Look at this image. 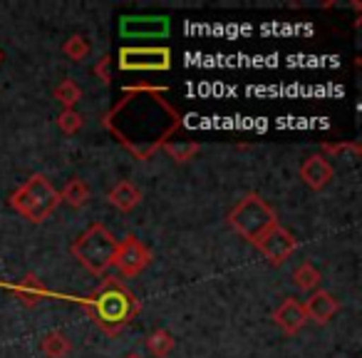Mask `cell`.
I'll return each mask as SVG.
<instances>
[{"instance_id":"cell-1","label":"cell","mask_w":362,"mask_h":358,"mask_svg":"<svg viewBox=\"0 0 362 358\" xmlns=\"http://www.w3.org/2000/svg\"><path fill=\"white\" fill-rule=\"evenodd\" d=\"M95 321L100 323V328L115 333L139 311V301L134 298V293L127 291L117 279H110L107 286L102 291H97L90 301Z\"/></svg>"},{"instance_id":"cell-2","label":"cell","mask_w":362,"mask_h":358,"mask_svg":"<svg viewBox=\"0 0 362 358\" xmlns=\"http://www.w3.org/2000/svg\"><path fill=\"white\" fill-rule=\"evenodd\" d=\"M117 247H119V242L112 237L110 229H105L102 224H92V227L72 244V254H75V259L87 272L102 276V274L115 264Z\"/></svg>"},{"instance_id":"cell-3","label":"cell","mask_w":362,"mask_h":358,"mask_svg":"<svg viewBox=\"0 0 362 358\" xmlns=\"http://www.w3.org/2000/svg\"><path fill=\"white\" fill-rule=\"evenodd\" d=\"M60 192L47 182L42 174H33L21 189L11 197V204L16 212H21L30 222H42L47 219L60 204Z\"/></svg>"},{"instance_id":"cell-4","label":"cell","mask_w":362,"mask_h":358,"mask_svg":"<svg viewBox=\"0 0 362 358\" xmlns=\"http://www.w3.org/2000/svg\"><path fill=\"white\" fill-rule=\"evenodd\" d=\"M228 222H231V227L236 229L243 239H248V242H253V244H256L268 229L278 224L276 212H273L258 194H246V197L231 209Z\"/></svg>"},{"instance_id":"cell-5","label":"cell","mask_w":362,"mask_h":358,"mask_svg":"<svg viewBox=\"0 0 362 358\" xmlns=\"http://www.w3.org/2000/svg\"><path fill=\"white\" fill-rule=\"evenodd\" d=\"M119 67L127 72H161L171 67L169 47H122Z\"/></svg>"},{"instance_id":"cell-6","label":"cell","mask_w":362,"mask_h":358,"mask_svg":"<svg viewBox=\"0 0 362 358\" xmlns=\"http://www.w3.org/2000/svg\"><path fill=\"white\" fill-rule=\"evenodd\" d=\"M149 262H151L149 249L136 237H127L124 242L117 247L115 264H112V267H117V272H119L122 276H136Z\"/></svg>"},{"instance_id":"cell-7","label":"cell","mask_w":362,"mask_h":358,"mask_svg":"<svg viewBox=\"0 0 362 358\" xmlns=\"http://www.w3.org/2000/svg\"><path fill=\"white\" fill-rule=\"evenodd\" d=\"M256 247L261 249V254L271 264H283L293 252H296L298 242L288 229H283L281 224H276V227H271L261 239H258Z\"/></svg>"},{"instance_id":"cell-8","label":"cell","mask_w":362,"mask_h":358,"mask_svg":"<svg viewBox=\"0 0 362 358\" xmlns=\"http://www.w3.org/2000/svg\"><path fill=\"white\" fill-rule=\"evenodd\" d=\"M122 38H166L169 35V18L161 16H127L119 21Z\"/></svg>"},{"instance_id":"cell-9","label":"cell","mask_w":362,"mask_h":358,"mask_svg":"<svg viewBox=\"0 0 362 358\" xmlns=\"http://www.w3.org/2000/svg\"><path fill=\"white\" fill-rule=\"evenodd\" d=\"M337 308H340V303L335 301V296H332V293L315 291L305 301L303 311H305V318H313L315 323H327L337 313Z\"/></svg>"},{"instance_id":"cell-10","label":"cell","mask_w":362,"mask_h":358,"mask_svg":"<svg viewBox=\"0 0 362 358\" xmlns=\"http://www.w3.org/2000/svg\"><path fill=\"white\" fill-rule=\"evenodd\" d=\"M273 321L283 328L286 333H298L303 326H305V311H303V303H298L296 298H286L281 306L273 313Z\"/></svg>"},{"instance_id":"cell-11","label":"cell","mask_w":362,"mask_h":358,"mask_svg":"<svg viewBox=\"0 0 362 358\" xmlns=\"http://www.w3.org/2000/svg\"><path fill=\"white\" fill-rule=\"evenodd\" d=\"M300 177L308 187L322 189V187H327V182L332 179V167L325 157H308L300 167Z\"/></svg>"},{"instance_id":"cell-12","label":"cell","mask_w":362,"mask_h":358,"mask_svg":"<svg viewBox=\"0 0 362 358\" xmlns=\"http://www.w3.org/2000/svg\"><path fill=\"white\" fill-rule=\"evenodd\" d=\"M107 199H110L112 207H117L119 212H132V209L141 202V192L132 182L122 179L119 184H115V187H112V192H110V197H107Z\"/></svg>"},{"instance_id":"cell-13","label":"cell","mask_w":362,"mask_h":358,"mask_svg":"<svg viewBox=\"0 0 362 358\" xmlns=\"http://www.w3.org/2000/svg\"><path fill=\"white\" fill-rule=\"evenodd\" d=\"M72 351L70 341L62 331H50L42 336V353L47 358H65Z\"/></svg>"},{"instance_id":"cell-14","label":"cell","mask_w":362,"mask_h":358,"mask_svg":"<svg viewBox=\"0 0 362 358\" xmlns=\"http://www.w3.org/2000/svg\"><path fill=\"white\" fill-rule=\"evenodd\" d=\"M13 291H16L18 296H21V301L28 303V306H35V303L45 296V289L40 286V281H37L33 274H28L18 286H13Z\"/></svg>"},{"instance_id":"cell-15","label":"cell","mask_w":362,"mask_h":358,"mask_svg":"<svg viewBox=\"0 0 362 358\" xmlns=\"http://www.w3.org/2000/svg\"><path fill=\"white\" fill-rule=\"evenodd\" d=\"M146 346H149V351L154 353L156 358H166L171 353V348H174V338H171V333L164 331V328H156V331H151L149 338H146Z\"/></svg>"},{"instance_id":"cell-16","label":"cell","mask_w":362,"mask_h":358,"mask_svg":"<svg viewBox=\"0 0 362 358\" xmlns=\"http://www.w3.org/2000/svg\"><path fill=\"white\" fill-rule=\"evenodd\" d=\"M60 199H65L72 207H82V204H87V199H90V187H87L82 179H70V182L65 184V189H62Z\"/></svg>"},{"instance_id":"cell-17","label":"cell","mask_w":362,"mask_h":358,"mask_svg":"<svg viewBox=\"0 0 362 358\" xmlns=\"http://www.w3.org/2000/svg\"><path fill=\"white\" fill-rule=\"evenodd\" d=\"M293 281H296V286L303 289V291H310V289H315L317 284H320V272H317L313 264H300V267L293 272Z\"/></svg>"},{"instance_id":"cell-18","label":"cell","mask_w":362,"mask_h":358,"mask_svg":"<svg viewBox=\"0 0 362 358\" xmlns=\"http://www.w3.org/2000/svg\"><path fill=\"white\" fill-rule=\"evenodd\" d=\"M62 50H65V55L70 57V60L82 62V60H87V55H90V43H87L82 35H72L70 40L65 43Z\"/></svg>"},{"instance_id":"cell-19","label":"cell","mask_w":362,"mask_h":358,"mask_svg":"<svg viewBox=\"0 0 362 358\" xmlns=\"http://www.w3.org/2000/svg\"><path fill=\"white\" fill-rule=\"evenodd\" d=\"M80 95H82V92H80V87H77L72 80H65V82H62V85L55 90V97H57V100H60L65 107L77 105V100H80Z\"/></svg>"},{"instance_id":"cell-20","label":"cell","mask_w":362,"mask_h":358,"mask_svg":"<svg viewBox=\"0 0 362 358\" xmlns=\"http://www.w3.org/2000/svg\"><path fill=\"white\" fill-rule=\"evenodd\" d=\"M57 125H60L62 132H67V135H72V132H77L82 127V117L77 115V112L72 110H65L60 117H57Z\"/></svg>"},{"instance_id":"cell-21","label":"cell","mask_w":362,"mask_h":358,"mask_svg":"<svg viewBox=\"0 0 362 358\" xmlns=\"http://www.w3.org/2000/svg\"><path fill=\"white\" fill-rule=\"evenodd\" d=\"M164 150L171 155V160L176 162H187L192 155L199 152V145H164Z\"/></svg>"},{"instance_id":"cell-22","label":"cell","mask_w":362,"mask_h":358,"mask_svg":"<svg viewBox=\"0 0 362 358\" xmlns=\"http://www.w3.org/2000/svg\"><path fill=\"white\" fill-rule=\"evenodd\" d=\"M97 75L102 77V82H110V57H102L100 62H97Z\"/></svg>"},{"instance_id":"cell-23","label":"cell","mask_w":362,"mask_h":358,"mask_svg":"<svg viewBox=\"0 0 362 358\" xmlns=\"http://www.w3.org/2000/svg\"><path fill=\"white\" fill-rule=\"evenodd\" d=\"M124 358H141L139 353H129V356H124Z\"/></svg>"},{"instance_id":"cell-24","label":"cell","mask_w":362,"mask_h":358,"mask_svg":"<svg viewBox=\"0 0 362 358\" xmlns=\"http://www.w3.org/2000/svg\"><path fill=\"white\" fill-rule=\"evenodd\" d=\"M0 60H3V55H0Z\"/></svg>"}]
</instances>
